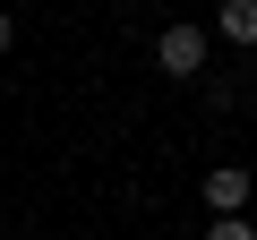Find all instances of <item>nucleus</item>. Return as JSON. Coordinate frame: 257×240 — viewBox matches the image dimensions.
Wrapping results in <instances>:
<instances>
[{"mask_svg":"<svg viewBox=\"0 0 257 240\" xmlns=\"http://www.w3.org/2000/svg\"><path fill=\"white\" fill-rule=\"evenodd\" d=\"M155 60H163V77H197L206 69V26H163L155 35Z\"/></svg>","mask_w":257,"mask_h":240,"instance_id":"obj_1","label":"nucleus"},{"mask_svg":"<svg viewBox=\"0 0 257 240\" xmlns=\"http://www.w3.org/2000/svg\"><path fill=\"white\" fill-rule=\"evenodd\" d=\"M206 240H257V223H248V214H214V223H206Z\"/></svg>","mask_w":257,"mask_h":240,"instance_id":"obj_4","label":"nucleus"},{"mask_svg":"<svg viewBox=\"0 0 257 240\" xmlns=\"http://www.w3.org/2000/svg\"><path fill=\"white\" fill-rule=\"evenodd\" d=\"M206 206H214V214H240V206H248V172H240V163H214V172H206Z\"/></svg>","mask_w":257,"mask_h":240,"instance_id":"obj_2","label":"nucleus"},{"mask_svg":"<svg viewBox=\"0 0 257 240\" xmlns=\"http://www.w3.org/2000/svg\"><path fill=\"white\" fill-rule=\"evenodd\" d=\"M223 43H257V0H223Z\"/></svg>","mask_w":257,"mask_h":240,"instance_id":"obj_3","label":"nucleus"},{"mask_svg":"<svg viewBox=\"0 0 257 240\" xmlns=\"http://www.w3.org/2000/svg\"><path fill=\"white\" fill-rule=\"evenodd\" d=\"M9 43H18V18H0V52H9Z\"/></svg>","mask_w":257,"mask_h":240,"instance_id":"obj_5","label":"nucleus"}]
</instances>
